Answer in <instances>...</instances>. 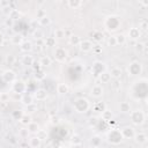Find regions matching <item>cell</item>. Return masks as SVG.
Segmentation results:
<instances>
[{
	"label": "cell",
	"mask_w": 148,
	"mask_h": 148,
	"mask_svg": "<svg viewBox=\"0 0 148 148\" xmlns=\"http://www.w3.org/2000/svg\"><path fill=\"white\" fill-rule=\"evenodd\" d=\"M103 69H104V64H102V62H99V61L95 62V64L92 65V68H91L92 73H94L95 75H97V76H99V75L103 73Z\"/></svg>",
	"instance_id": "9c48e42d"
},
{
	"label": "cell",
	"mask_w": 148,
	"mask_h": 148,
	"mask_svg": "<svg viewBox=\"0 0 148 148\" xmlns=\"http://www.w3.org/2000/svg\"><path fill=\"white\" fill-rule=\"evenodd\" d=\"M54 58L57 61L59 62H64L67 58V51L62 47H57L56 51H54Z\"/></svg>",
	"instance_id": "5b68a950"
},
{
	"label": "cell",
	"mask_w": 148,
	"mask_h": 148,
	"mask_svg": "<svg viewBox=\"0 0 148 148\" xmlns=\"http://www.w3.org/2000/svg\"><path fill=\"white\" fill-rule=\"evenodd\" d=\"M45 44H46V46H53V45L56 44V38H53V37H49V38H46Z\"/></svg>",
	"instance_id": "1f68e13d"
},
{
	"label": "cell",
	"mask_w": 148,
	"mask_h": 148,
	"mask_svg": "<svg viewBox=\"0 0 148 148\" xmlns=\"http://www.w3.org/2000/svg\"><path fill=\"white\" fill-rule=\"evenodd\" d=\"M57 91H58L59 94H61V95L67 94V92H68V86L65 84V83H59L58 87H57Z\"/></svg>",
	"instance_id": "ffe728a7"
},
{
	"label": "cell",
	"mask_w": 148,
	"mask_h": 148,
	"mask_svg": "<svg viewBox=\"0 0 148 148\" xmlns=\"http://www.w3.org/2000/svg\"><path fill=\"white\" fill-rule=\"evenodd\" d=\"M134 140L136 143L139 145H142V143H146L147 142V135L142 132H139V133H135L134 134Z\"/></svg>",
	"instance_id": "8fae6325"
},
{
	"label": "cell",
	"mask_w": 148,
	"mask_h": 148,
	"mask_svg": "<svg viewBox=\"0 0 148 148\" xmlns=\"http://www.w3.org/2000/svg\"><path fill=\"white\" fill-rule=\"evenodd\" d=\"M103 87L102 86H99V84H95L92 88H91V91H90V94H91V96L92 97H95V98H99L102 95H103Z\"/></svg>",
	"instance_id": "52a82bcc"
},
{
	"label": "cell",
	"mask_w": 148,
	"mask_h": 148,
	"mask_svg": "<svg viewBox=\"0 0 148 148\" xmlns=\"http://www.w3.org/2000/svg\"><path fill=\"white\" fill-rule=\"evenodd\" d=\"M2 77L5 79L6 82H12V81L15 80V73L13 71H6L2 75Z\"/></svg>",
	"instance_id": "9a60e30c"
},
{
	"label": "cell",
	"mask_w": 148,
	"mask_h": 148,
	"mask_svg": "<svg viewBox=\"0 0 148 148\" xmlns=\"http://www.w3.org/2000/svg\"><path fill=\"white\" fill-rule=\"evenodd\" d=\"M40 141H42V140H39L36 135H34V136H31V138L29 139V146H30L31 148H38V147L40 146Z\"/></svg>",
	"instance_id": "2e32d148"
},
{
	"label": "cell",
	"mask_w": 148,
	"mask_h": 148,
	"mask_svg": "<svg viewBox=\"0 0 148 148\" xmlns=\"http://www.w3.org/2000/svg\"><path fill=\"white\" fill-rule=\"evenodd\" d=\"M39 23H40V25H46V24L50 23V18L46 15L43 16V17H39Z\"/></svg>",
	"instance_id": "f546056e"
},
{
	"label": "cell",
	"mask_w": 148,
	"mask_h": 148,
	"mask_svg": "<svg viewBox=\"0 0 148 148\" xmlns=\"http://www.w3.org/2000/svg\"><path fill=\"white\" fill-rule=\"evenodd\" d=\"M140 37V30L138 28H131L128 30V38L130 39H138Z\"/></svg>",
	"instance_id": "5bb4252c"
},
{
	"label": "cell",
	"mask_w": 148,
	"mask_h": 148,
	"mask_svg": "<svg viewBox=\"0 0 148 148\" xmlns=\"http://www.w3.org/2000/svg\"><path fill=\"white\" fill-rule=\"evenodd\" d=\"M131 120L134 125H141L145 121V113L141 110H135L131 112Z\"/></svg>",
	"instance_id": "277c9868"
},
{
	"label": "cell",
	"mask_w": 148,
	"mask_h": 148,
	"mask_svg": "<svg viewBox=\"0 0 148 148\" xmlns=\"http://www.w3.org/2000/svg\"><path fill=\"white\" fill-rule=\"evenodd\" d=\"M99 80H101L102 83H108V82L111 80V75H110V73H108V72H103V73L99 75Z\"/></svg>",
	"instance_id": "44dd1931"
},
{
	"label": "cell",
	"mask_w": 148,
	"mask_h": 148,
	"mask_svg": "<svg viewBox=\"0 0 148 148\" xmlns=\"http://www.w3.org/2000/svg\"><path fill=\"white\" fill-rule=\"evenodd\" d=\"M119 110H120L121 112H130V111H131L130 103H127V102H123V103H120Z\"/></svg>",
	"instance_id": "cb8c5ba5"
},
{
	"label": "cell",
	"mask_w": 148,
	"mask_h": 148,
	"mask_svg": "<svg viewBox=\"0 0 148 148\" xmlns=\"http://www.w3.org/2000/svg\"><path fill=\"white\" fill-rule=\"evenodd\" d=\"M119 87H120V83H119V81H118V80H116V82L113 83V88H116V89H117V88H119Z\"/></svg>",
	"instance_id": "ab89813d"
},
{
	"label": "cell",
	"mask_w": 148,
	"mask_h": 148,
	"mask_svg": "<svg viewBox=\"0 0 148 148\" xmlns=\"http://www.w3.org/2000/svg\"><path fill=\"white\" fill-rule=\"evenodd\" d=\"M39 65H42V66H50L51 65V58L50 57H47V56H43L42 58H40V60H39Z\"/></svg>",
	"instance_id": "7402d4cb"
},
{
	"label": "cell",
	"mask_w": 148,
	"mask_h": 148,
	"mask_svg": "<svg viewBox=\"0 0 148 148\" xmlns=\"http://www.w3.org/2000/svg\"><path fill=\"white\" fill-rule=\"evenodd\" d=\"M2 43H3V35L0 32V46L2 45Z\"/></svg>",
	"instance_id": "60d3db41"
},
{
	"label": "cell",
	"mask_w": 148,
	"mask_h": 148,
	"mask_svg": "<svg viewBox=\"0 0 148 148\" xmlns=\"http://www.w3.org/2000/svg\"><path fill=\"white\" fill-rule=\"evenodd\" d=\"M22 42H23V37H22L20 34L14 35V36L12 37V43H13V44H15V45H20Z\"/></svg>",
	"instance_id": "603a6c76"
},
{
	"label": "cell",
	"mask_w": 148,
	"mask_h": 148,
	"mask_svg": "<svg viewBox=\"0 0 148 148\" xmlns=\"http://www.w3.org/2000/svg\"><path fill=\"white\" fill-rule=\"evenodd\" d=\"M111 112L109 111V110H104L103 112H102V118H103V120H106V121H109L110 119H111Z\"/></svg>",
	"instance_id": "4316f807"
},
{
	"label": "cell",
	"mask_w": 148,
	"mask_h": 148,
	"mask_svg": "<svg viewBox=\"0 0 148 148\" xmlns=\"http://www.w3.org/2000/svg\"><path fill=\"white\" fill-rule=\"evenodd\" d=\"M89 108H90V104L86 98H79L74 102V109L76 110V112H87Z\"/></svg>",
	"instance_id": "6da1fadb"
},
{
	"label": "cell",
	"mask_w": 148,
	"mask_h": 148,
	"mask_svg": "<svg viewBox=\"0 0 148 148\" xmlns=\"http://www.w3.org/2000/svg\"><path fill=\"white\" fill-rule=\"evenodd\" d=\"M30 121H31V117L28 116V114H22L20 117V123L23 124V125H28Z\"/></svg>",
	"instance_id": "d4e9b609"
},
{
	"label": "cell",
	"mask_w": 148,
	"mask_h": 148,
	"mask_svg": "<svg viewBox=\"0 0 148 148\" xmlns=\"http://www.w3.org/2000/svg\"><path fill=\"white\" fill-rule=\"evenodd\" d=\"M25 89V86L23 84V82H21V81H16L14 84H13V90L15 91V92H22L23 90Z\"/></svg>",
	"instance_id": "ac0fdd59"
},
{
	"label": "cell",
	"mask_w": 148,
	"mask_h": 148,
	"mask_svg": "<svg viewBox=\"0 0 148 148\" xmlns=\"http://www.w3.org/2000/svg\"><path fill=\"white\" fill-rule=\"evenodd\" d=\"M110 75L111 77H113L114 80H118L120 76H121V68L120 67H112L111 71H110Z\"/></svg>",
	"instance_id": "4fadbf2b"
},
{
	"label": "cell",
	"mask_w": 148,
	"mask_h": 148,
	"mask_svg": "<svg viewBox=\"0 0 148 148\" xmlns=\"http://www.w3.org/2000/svg\"><path fill=\"white\" fill-rule=\"evenodd\" d=\"M141 28L142 29H147V21L146 20H142L141 21Z\"/></svg>",
	"instance_id": "f35d334b"
},
{
	"label": "cell",
	"mask_w": 148,
	"mask_h": 148,
	"mask_svg": "<svg viewBox=\"0 0 148 148\" xmlns=\"http://www.w3.org/2000/svg\"><path fill=\"white\" fill-rule=\"evenodd\" d=\"M104 24H105V27L109 31H114L116 29H118V27L120 24V21L117 16H109V17H106Z\"/></svg>",
	"instance_id": "3957f363"
},
{
	"label": "cell",
	"mask_w": 148,
	"mask_h": 148,
	"mask_svg": "<svg viewBox=\"0 0 148 148\" xmlns=\"http://www.w3.org/2000/svg\"><path fill=\"white\" fill-rule=\"evenodd\" d=\"M102 38H103V34H99V32H95V34H94V39H95V40L98 42V40H101Z\"/></svg>",
	"instance_id": "d590c367"
},
{
	"label": "cell",
	"mask_w": 148,
	"mask_h": 148,
	"mask_svg": "<svg viewBox=\"0 0 148 148\" xmlns=\"http://www.w3.org/2000/svg\"><path fill=\"white\" fill-rule=\"evenodd\" d=\"M54 35H56L57 38H62V37H65V30L64 29H58V30H56Z\"/></svg>",
	"instance_id": "4dcf8cb0"
},
{
	"label": "cell",
	"mask_w": 148,
	"mask_h": 148,
	"mask_svg": "<svg viewBox=\"0 0 148 148\" xmlns=\"http://www.w3.org/2000/svg\"><path fill=\"white\" fill-rule=\"evenodd\" d=\"M145 47H146V46H145V44H142V43L136 44V50H138V51H140V52H141V51H142Z\"/></svg>",
	"instance_id": "74e56055"
},
{
	"label": "cell",
	"mask_w": 148,
	"mask_h": 148,
	"mask_svg": "<svg viewBox=\"0 0 148 148\" xmlns=\"http://www.w3.org/2000/svg\"><path fill=\"white\" fill-rule=\"evenodd\" d=\"M127 71H128V74H130V75L140 74V72H141V64L138 62V61H133V62L130 64Z\"/></svg>",
	"instance_id": "8992f818"
},
{
	"label": "cell",
	"mask_w": 148,
	"mask_h": 148,
	"mask_svg": "<svg viewBox=\"0 0 148 148\" xmlns=\"http://www.w3.org/2000/svg\"><path fill=\"white\" fill-rule=\"evenodd\" d=\"M82 2H80V1H76V2H73V1H69L68 2V5L69 6H72V7H77V6H80Z\"/></svg>",
	"instance_id": "8d00e7d4"
},
{
	"label": "cell",
	"mask_w": 148,
	"mask_h": 148,
	"mask_svg": "<svg viewBox=\"0 0 148 148\" xmlns=\"http://www.w3.org/2000/svg\"><path fill=\"white\" fill-rule=\"evenodd\" d=\"M121 134H123V138H126V139H132V138H134V134H135V132H134V130L132 128V127H124L123 130H121Z\"/></svg>",
	"instance_id": "30bf717a"
},
{
	"label": "cell",
	"mask_w": 148,
	"mask_h": 148,
	"mask_svg": "<svg viewBox=\"0 0 148 148\" xmlns=\"http://www.w3.org/2000/svg\"><path fill=\"white\" fill-rule=\"evenodd\" d=\"M20 49H21V51H23V52H29V51H31L32 45H31V43H30L29 40H23V42L20 44Z\"/></svg>",
	"instance_id": "e0dca14e"
},
{
	"label": "cell",
	"mask_w": 148,
	"mask_h": 148,
	"mask_svg": "<svg viewBox=\"0 0 148 148\" xmlns=\"http://www.w3.org/2000/svg\"><path fill=\"white\" fill-rule=\"evenodd\" d=\"M22 102H23L25 105H29V104L32 103V97H31V96H28V95H24V96L22 97Z\"/></svg>",
	"instance_id": "f1b7e54d"
},
{
	"label": "cell",
	"mask_w": 148,
	"mask_h": 148,
	"mask_svg": "<svg viewBox=\"0 0 148 148\" xmlns=\"http://www.w3.org/2000/svg\"><path fill=\"white\" fill-rule=\"evenodd\" d=\"M116 37V42H117V45L118 44H124L126 42V37L124 35H118V36H114Z\"/></svg>",
	"instance_id": "83f0119b"
},
{
	"label": "cell",
	"mask_w": 148,
	"mask_h": 148,
	"mask_svg": "<svg viewBox=\"0 0 148 148\" xmlns=\"http://www.w3.org/2000/svg\"><path fill=\"white\" fill-rule=\"evenodd\" d=\"M69 43H71V44H77V45H79L80 39H79L77 37H75V36H71V37H69Z\"/></svg>",
	"instance_id": "e575fe53"
},
{
	"label": "cell",
	"mask_w": 148,
	"mask_h": 148,
	"mask_svg": "<svg viewBox=\"0 0 148 148\" xmlns=\"http://www.w3.org/2000/svg\"><path fill=\"white\" fill-rule=\"evenodd\" d=\"M6 61H7V64H8V65H13V64H14V61H15V57H14V56H12V54H8V56H7V58H6Z\"/></svg>",
	"instance_id": "836d02e7"
},
{
	"label": "cell",
	"mask_w": 148,
	"mask_h": 148,
	"mask_svg": "<svg viewBox=\"0 0 148 148\" xmlns=\"http://www.w3.org/2000/svg\"><path fill=\"white\" fill-rule=\"evenodd\" d=\"M28 132L29 133H37L38 131H39V127H38V124L37 123H34V121H30L28 125Z\"/></svg>",
	"instance_id": "d6986e66"
},
{
	"label": "cell",
	"mask_w": 148,
	"mask_h": 148,
	"mask_svg": "<svg viewBox=\"0 0 148 148\" xmlns=\"http://www.w3.org/2000/svg\"><path fill=\"white\" fill-rule=\"evenodd\" d=\"M32 62H34V59H32V57L31 56H23V58H22V64L23 65H32Z\"/></svg>",
	"instance_id": "484cf974"
},
{
	"label": "cell",
	"mask_w": 148,
	"mask_h": 148,
	"mask_svg": "<svg viewBox=\"0 0 148 148\" xmlns=\"http://www.w3.org/2000/svg\"><path fill=\"white\" fill-rule=\"evenodd\" d=\"M123 134H121V131L119 130H111L109 133H108V140L113 143V145H118L121 140H123Z\"/></svg>",
	"instance_id": "7a4b0ae2"
},
{
	"label": "cell",
	"mask_w": 148,
	"mask_h": 148,
	"mask_svg": "<svg viewBox=\"0 0 148 148\" xmlns=\"http://www.w3.org/2000/svg\"><path fill=\"white\" fill-rule=\"evenodd\" d=\"M108 45H109V46H116V45H117V42H116V37H114V36L109 37V39H108Z\"/></svg>",
	"instance_id": "d6a6232c"
},
{
	"label": "cell",
	"mask_w": 148,
	"mask_h": 148,
	"mask_svg": "<svg viewBox=\"0 0 148 148\" xmlns=\"http://www.w3.org/2000/svg\"><path fill=\"white\" fill-rule=\"evenodd\" d=\"M79 47H80V50L81 51H83V52H89L91 49H92V43L90 42V40H80V43H79Z\"/></svg>",
	"instance_id": "ba28073f"
},
{
	"label": "cell",
	"mask_w": 148,
	"mask_h": 148,
	"mask_svg": "<svg viewBox=\"0 0 148 148\" xmlns=\"http://www.w3.org/2000/svg\"><path fill=\"white\" fill-rule=\"evenodd\" d=\"M34 97H35L37 101H44V99H46V97H47V92H46L44 89H38V90H36Z\"/></svg>",
	"instance_id": "7c38bea8"
}]
</instances>
